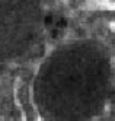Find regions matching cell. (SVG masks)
Here are the masks:
<instances>
[{
  "instance_id": "3957f363",
  "label": "cell",
  "mask_w": 115,
  "mask_h": 121,
  "mask_svg": "<svg viewBox=\"0 0 115 121\" xmlns=\"http://www.w3.org/2000/svg\"><path fill=\"white\" fill-rule=\"evenodd\" d=\"M63 2H66V0H63Z\"/></svg>"
},
{
  "instance_id": "7a4b0ae2",
  "label": "cell",
  "mask_w": 115,
  "mask_h": 121,
  "mask_svg": "<svg viewBox=\"0 0 115 121\" xmlns=\"http://www.w3.org/2000/svg\"><path fill=\"white\" fill-rule=\"evenodd\" d=\"M109 26H111L112 31H115V22H111V23H109Z\"/></svg>"
},
{
  "instance_id": "6da1fadb",
  "label": "cell",
  "mask_w": 115,
  "mask_h": 121,
  "mask_svg": "<svg viewBox=\"0 0 115 121\" xmlns=\"http://www.w3.org/2000/svg\"><path fill=\"white\" fill-rule=\"evenodd\" d=\"M89 3L102 10H115V2L114 0H89Z\"/></svg>"
}]
</instances>
